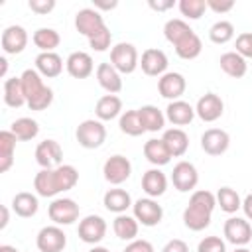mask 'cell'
Listing matches in <instances>:
<instances>
[{
  "instance_id": "obj_1",
  "label": "cell",
  "mask_w": 252,
  "mask_h": 252,
  "mask_svg": "<svg viewBox=\"0 0 252 252\" xmlns=\"http://www.w3.org/2000/svg\"><path fill=\"white\" fill-rule=\"evenodd\" d=\"M22 89L30 110H45L53 102V91L43 83V77L35 69H26L22 75Z\"/></svg>"
},
{
  "instance_id": "obj_2",
  "label": "cell",
  "mask_w": 252,
  "mask_h": 252,
  "mask_svg": "<svg viewBox=\"0 0 252 252\" xmlns=\"http://www.w3.org/2000/svg\"><path fill=\"white\" fill-rule=\"evenodd\" d=\"M75 138L79 142V146L87 148V150H94V148H100L106 140V128L100 120H94V118H89V120H83L77 130H75Z\"/></svg>"
},
{
  "instance_id": "obj_3",
  "label": "cell",
  "mask_w": 252,
  "mask_h": 252,
  "mask_svg": "<svg viewBox=\"0 0 252 252\" xmlns=\"http://www.w3.org/2000/svg\"><path fill=\"white\" fill-rule=\"evenodd\" d=\"M110 65L120 73V75H130L136 71V67L140 65L138 59V49L132 43L120 41L110 49Z\"/></svg>"
},
{
  "instance_id": "obj_4",
  "label": "cell",
  "mask_w": 252,
  "mask_h": 252,
  "mask_svg": "<svg viewBox=\"0 0 252 252\" xmlns=\"http://www.w3.org/2000/svg\"><path fill=\"white\" fill-rule=\"evenodd\" d=\"M47 215L53 220V224H57V226L65 224L67 226V224H73L79 219V205L69 197H59V199L51 201V205L47 209Z\"/></svg>"
},
{
  "instance_id": "obj_5",
  "label": "cell",
  "mask_w": 252,
  "mask_h": 252,
  "mask_svg": "<svg viewBox=\"0 0 252 252\" xmlns=\"http://www.w3.org/2000/svg\"><path fill=\"white\" fill-rule=\"evenodd\" d=\"M132 211H134V217L140 224L144 226H156L161 222L163 219V209L161 205L152 199V197H144V199H138L134 205H132Z\"/></svg>"
},
{
  "instance_id": "obj_6",
  "label": "cell",
  "mask_w": 252,
  "mask_h": 252,
  "mask_svg": "<svg viewBox=\"0 0 252 252\" xmlns=\"http://www.w3.org/2000/svg\"><path fill=\"white\" fill-rule=\"evenodd\" d=\"M35 244H37L39 252H63V248L67 246V234L57 224L43 226L37 232Z\"/></svg>"
},
{
  "instance_id": "obj_7",
  "label": "cell",
  "mask_w": 252,
  "mask_h": 252,
  "mask_svg": "<svg viewBox=\"0 0 252 252\" xmlns=\"http://www.w3.org/2000/svg\"><path fill=\"white\" fill-rule=\"evenodd\" d=\"M102 173H104V179L110 183V185H122L130 173H132V163L128 158L116 154V156H110L104 165H102Z\"/></svg>"
},
{
  "instance_id": "obj_8",
  "label": "cell",
  "mask_w": 252,
  "mask_h": 252,
  "mask_svg": "<svg viewBox=\"0 0 252 252\" xmlns=\"http://www.w3.org/2000/svg\"><path fill=\"white\" fill-rule=\"evenodd\" d=\"M171 183L181 193L193 191L197 187V183H199L197 167L191 161H177L173 165V171H171Z\"/></svg>"
},
{
  "instance_id": "obj_9",
  "label": "cell",
  "mask_w": 252,
  "mask_h": 252,
  "mask_svg": "<svg viewBox=\"0 0 252 252\" xmlns=\"http://www.w3.org/2000/svg\"><path fill=\"white\" fill-rule=\"evenodd\" d=\"M77 232H79V238L83 242L96 246L104 238V234H106V220L102 217H98V215H87L79 222Z\"/></svg>"
},
{
  "instance_id": "obj_10",
  "label": "cell",
  "mask_w": 252,
  "mask_h": 252,
  "mask_svg": "<svg viewBox=\"0 0 252 252\" xmlns=\"http://www.w3.org/2000/svg\"><path fill=\"white\" fill-rule=\"evenodd\" d=\"M75 28L85 37H93L102 28H106V24H104V18H102V14L98 10H94V8H83L75 16Z\"/></svg>"
},
{
  "instance_id": "obj_11",
  "label": "cell",
  "mask_w": 252,
  "mask_h": 252,
  "mask_svg": "<svg viewBox=\"0 0 252 252\" xmlns=\"http://www.w3.org/2000/svg\"><path fill=\"white\" fill-rule=\"evenodd\" d=\"M222 232H224V238L234 246H246L252 240V226L246 219H240V217L226 219Z\"/></svg>"
},
{
  "instance_id": "obj_12",
  "label": "cell",
  "mask_w": 252,
  "mask_h": 252,
  "mask_svg": "<svg viewBox=\"0 0 252 252\" xmlns=\"http://www.w3.org/2000/svg\"><path fill=\"white\" fill-rule=\"evenodd\" d=\"M222 112H224V102L215 93H205L195 104V114L203 122H215L222 116Z\"/></svg>"
},
{
  "instance_id": "obj_13",
  "label": "cell",
  "mask_w": 252,
  "mask_h": 252,
  "mask_svg": "<svg viewBox=\"0 0 252 252\" xmlns=\"http://www.w3.org/2000/svg\"><path fill=\"white\" fill-rule=\"evenodd\" d=\"M230 146V136L222 128H209L201 136V148L209 156H222Z\"/></svg>"
},
{
  "instance_id": "obj_14",
  "label": "cell",
  "mask_w": 252,
  "mask_h": 252,
  "mask_svg": "<svg viewBox=\"0 0 252 252\" xmlns=\"http://www.w3.org/2000/svg\"><path fill=\"white\" fill-rule=\"evenodd\" d=\"M63 159V150L59 146V142L55 140H43L37 144L35 148V161L41 165V169H55Z\"/></svg>"
},
{
  "instance_id": "obj_15",
  "label": "cell",
  "mask_w": 252,
  "mask_h": 252,
  "mask_svg": "<svg viewBox=\"0 0 252 252\" xmlns=\"http://www.w3.org/2000/svg\"><path fill=\"white\" fill-rule=\"evenodd\" d=\"M167 55L158 49V47H148L144 53H142V59H140V67L146 75L150 77H161L167 73Z\"/></svg>"
},
{
  "instance_id": "obj_16",
  "label": "cell",
  "mask_w": 252,
  "mask_h": 252,
  "mask_svg": "<svg viewBox=\"0 0 252 252\" xmlns=\"http://www.w3.org/2000/svg\"><path fill=\"white\" fill-rule=\"evenodd\" d=\"M185 89H187L185 77L181 73H175V71H167L158 81V91L167 100H179L181 94L185 93Z\"/></svg>"
},
{
  "instance_id": "obj_17",
  "label": "cell",
  "mask_w": 252,
  "mask_h": 252,
  "mask_svg": "<svg viewBox=\"0 0 252 252\" xmlns=\"http://www.w3.org/2000/svg\"><path fill=\"white\" fill-rule=\"evenodd\" d=\"M2 49L4 53L8 55H18L26 49L28 45V32L22 28V26H8L4 32H2Z\"/></svg>"
},
{
  "instance_id": "obj_18",
  "label": "cell",
  "mask_w": 252,
  "mask_h": 252,
  "mask_svg": "<svg viewBox=\"0 0 252 252\" xmlns=\"http://www.w3.org/2000/svg\"><path fill=\"white\" fill-rule=\"evenodd\" d=\"M65 69L73 79H87L94 71V63L87 51H73L65 61Z\"/></svg>"
},
{
  "instance_id": "obj_19",
  "label": "cell",
  "mask_w": 252,
  "mask_h": 252,
  "mask_svg": "<svg viewBox=\"0 0 252 252\" xmlns=\"http://www.w3.org/2000/svg\"><path fill=\"white\" fill-rule=\"evenodd\" d=\"M142 189L152 199L161 197L165 193V189H167V177H165V173L161 169H158V167L148 169L142 175Z\"/></svg>"
},
{
  "instance_id": "obj_20",
  "label": "cell",
  "mask_w": 252,
  "mask_h": 252,
  "mask_svg": "<svg viewBox=\"0 0 252 252\" xmlns=\"http://www.w3.org/2000/svg\"><path fill=\"white\" fill-rule=\"evenodd\" d=\"M96 81H98V85L108 94H116V93L122 91V75L110 63H98V67H96Z\"/></svg>"
},
{
  "instance_id": "obj_21",
  "label": "cell",
  "mask_w": 252,
  "mask_h": 252,
  "mask_svg": "<svg viewBox=\"0 0 252 252\" xmlns=\"http://www.w3.org/2000/svg\"><path fill=\"white\" fill-rule=\"evenodd\" d=\"M165 118L173 126H187L195 118V108L185 100H171L165 108Z\"/></svg>"
},
{
  "instance_id": "obj_22",
  "label": "cell",
  "mask_w": 252,
  "mask_h": 252,
  "mask_svg": "<svg viewBox=\"0 0 252 252\" xmlns=\"http://www.w3.org/2000/svg\"><path fill=\"white\" fill-rule=\"evenodd\" d=\"M35 71H37L41 77H47V79L59 77L61 71H63V59H61L55 51L39 53V55L35 57Z\"/></svg>"
},
{
  "instance_id": "obj_23",
  "label": "cell",
  "mask_w": 252,
  "mask_h": 252,
  "mask_svg": "<svg viewBox=\"0 0 252 252\" xmlns=\"http://www.w3.org/2000/svg\"><path fill=\"white\" fill-rule=\"evenodd\" d=\"M102 203L106 207V211L110 213H116V215H122L126 213L130 207H132V197L126 189H120V187H114V189H108L102 197Z\"/></svg>"
},
{
  "instance_id": "obj_24",
  "label": "cell",
  "mask_w": 252,
  "mask_h": 252,
  "mask_svg": "<svg viewBox=\"0 0 252 252\" xmlns=\"http://www.w3.org/2000/svg\"><path fill=\"white\" fill-rule=\"evenodd\" d=\"M144 156L156 167H161V165L169 163V159H171V154H169V150H167V146H165V142L161 138L148 140L144 144Z\"/></svg>"
},
{
  "instance_id": "obj_25",
  "label": "cell",
  "mask_w": 252,
  "mask_h": 252,
  "mask_svg": "<svg viewBox=\"0 0 252 252\" xmlns=\"http://www.w3.org/2000/svg\"><path fill=\"white\" fill-rule=\"evenodd\" d=\"M120 112H122V100H120V96H116V94H104V96H100L96 100V106H94L96 120H100V122L114 120Z\"/></svg>"
},
{
  "instance_id": "obj_26",
  "label": "cell",
  "mask_w": 252,
  "mask_h": 252,
  "mask_svg": "<svg viewBox=\"0 0 252 252\" xmlns=\"http://www.w3.org/2000/svg\"><path fill=\"white\" fill-rule=\"evenodd\" d=\"M161 140L165 142L171 158H181L187 152V148H189V136L181 128H169V130H165L163 136H161Z\"/></svg>"
},
{
  "instance_id": "obj_27",
  "label": "cell",
  "mask_w": 252,
  "mask_h": 252,
  "mask_svg": "<svg viewBox=\"0 0 252 252\" xmlns=\"http://www.w3.org/2000/svg\"><path fill=\"white\" fill-rule=\"evenodd\" d=\"M219 63H220V69H222L228 77H232V79H240V77H244L246 71H248L246 59H244L242 55H238L236 51H226V53H222L220 59H219Z\"/></svg>"
},
{
  "instance_id": "obj_28",
  "label": "cell",
  "mask_w": 252,
  "mask_h": 252,
  "mask_svg": "<svg viewBox=\"0 0 252 252\" xmlns=\"http://www.w3.org/2000/svg\"><path fill=\"white\" fill-rule=\"evenodd\" d=\"M16 142H18V138L12 134V130H2L0 132V171L2 173H6L14 163Z\"/></svg>"
},
{
  "instance_id": "obj_29",
  "label": "cell",
  "mask_w": 252,
  "mask_h": 252,
  "mask_svg": "<svg viewBox=\"0 0 252 252\" xmlns=\"http://www.w3.org/2000/svg\"><path fill=\"white\" fill-rule=\"evenodd\" d=\"M12 209L18 217L22 219H30L37 213L39 209V201L33 193H28V191H22V193H16L14 199H12Z\"/></svg>"
},
{
  "instance_id": "obj_30",
  "label": "cell",
  "mask_w": 252,
  "mask_h": 252,
  "mask_svg": "<svg viewBox=\"0 0 252 252\" xmlns=\"http://www.w3.org/2000/svg\"><path fill=\"white\" fill-rule=\"evenodd\" d=\"M33 189L37 191L39 197H55L59 191L57 187V179H55V171L53 169H41L35 173L33 177Z\"/></svg>"
},
{
  "instance_id": "obj_31",
  "label": "cell",
  "mask_w": 252,
  "mask_h": 252,
  "mask_svg": "<svg viewBox=\"0 0 252 252\" xmlns=\"http://www.w3.org/2000/svg\"><path fill=\"white\" fill-rule=\"evenodd\" d=\"M112 228H114V234L120 238V240H136L138 236V228H140V222L136 220V217H130L126 213L122 215H116L114 222H112Z\"/></svg>"
},
{
  "instance_id": "obj_32",
  "label": "cell",
  "mask_w": 252,
  "mask_h": 252,
  "mask_svg": "<svg viewBox=\"0 0 252 252\" xmlns=\"http://www.w3.org/2000/svg\"><path fill=\"white\" fill-rule=\"evenodd\" d=\"M138 112H140V118H142V124L146 128V132H159V130H163L167 118H165V114L158 106L144 104L142 108H138Z\"/></svg>"
},
{
  "instance_id": "obj_33",
  "label": "cell",
  "mask_w": 252,
  "mask_h": 252,
  "mask_svg": "<svg viewBox=\"0 0 252 252\" xmlns=\"http://www.w3.org/2000/svg\"><path fill=\"white\" fill-rule=\"evenodd\" d=\"M4 102L10 108H20L26 104V94L20 77H10L4 81Z\"/></svg>"
},
{
  "instance_id": "obj_34",
  "label": "cell",
  "mask_w": 252,
  "mask_h": 252,
  "mask_svg": "<svg viewBox=\"0 0 252 252\" xmlns=\"http://www.w3.org/2000/svg\"><path fill=\"white\" fill-rule=\"evenodd\" d=\"M173 47H175L177 57H181V59H185V61H191V59L199 57L201 51H203L201 37H199L195 32H191L189 35H185V37H183L179 43H175Z\"/></svg>"
},
{
  "instance_id": "obj_35",
  "label": "cell",
  "mask_w": 252,
  "mask_h": 252,
  "mask_svg": "<svg viewBox=\"0 0 252 252\" xmlns=\"http://www.w3.org/2000/svg\"><path fill=\"white\" fill-rule=\"evenodd\" d=\"M32 39H33V45L37 49H41V53L55 51V47H59V43H61V35L53 28H39V30H35Z\"/></svg>"
},
{
  "instance_id": "obj_36",
  "label": "cell",
  "mask_w": 252,
  "mask_h": 252,
  "mask_svg": "<svg viewBox=\"0 0 252 252\" xmlns=\"http://www.w3.org/2000/svg\"><path fill=\"white\" fill-rule=\"evenodd\" d=\"M211 215L213 213H207L203 209H197V207L187 205L185 211H183V222H185V226L189 230L199 232V230H205L211 224Z\"/></svg>"
},
{
  "instance_id": "obj_37",
  "label": "cell",
  "mask_w": 252,
  "mask_h": 252,
  "mask_svg": "<svg viewBox=\"0 0 252 252\" xmlns=\"http://www.w3.org/2000/svg\"><path fill=\"white\" fill-rule=\"evenodd\" d=\"M193 30H191V26L185 22V20H181V18H171V20H167L165 22V26H163V35H165V39L171 43V45H175V43H179L185 35H189Z\"/></svg>"
},
{
  "instance_id": "obj_38",
  "label": "cell",
  "mask_w": 252,
  "mask_h": 252,
  "mask_svg": "<svg viewBox=\"0 0 252 252\" xmlns=\"http://www.w3.org/2000/svg\"><path fill=\"white\" fill-rule=\"evenodd\" d=\"M118 126H120V130H122L126 136H142V134L146 132L138 108L122 112V114H120V120H118Z\"/></svg>"
},
{
  "instance_id": "obj_39",
  "label": "cell",
  "mask_w": 252,
  "mask_h": 252,
  "mask_svg": "<svg viewBox=\"0 0 252 252\" xmlns=\"http://www.w3.org/2000/svg\"><path fill=\"white\" fill-rule=\"evenodd\" d=\"M10 130H12V134H14L20 142L33 140V138L39 134V126H37V122H35L33 118H28V116H22V118L14 120L12 126H10Z\"/></svg>"
},
{
  "instance_id": "obj_40",
  "label": "cell",
  "mask_w": 252,
  "mask_h": 252,
  "mask_svg": "<svg viewBox=\"0 0 252 252\" xmlns=\"http://www.w3.org/2000/svg\"><path fill=\"white\" fill-rule=\"evenodd\" d=\"M217 205L220 207V211L232 215V213H236L242 207V201H240V195L236 193V189H232V187H220L217 191Z\"/></svg>"
},
{
  "instance_id": "obj_41",
  "label": "cell",
  "mask_w": 252,
  "mask_h": 252,
  "mask_svg": "<svg viewBox=\"0 0 252 252\" xmlns=\"http://www.w3.org/2000/svg\"><path fill=\"white\" fill-rule=\"evenodd\" d=\"M55 171V179H57V187L59 191H69L77 185L79 181V171L75 165H69V163H63L59 167L53 169Z\"/></svg>"
},
{
  "instance_id": "obj_42",
  "label": "cell",
  "mask_w": 252,
  "mask_h": 252,
  "mask_svg": "<svg viewBox=\"0 0 252 252\" xmlns=\"http://www.w3.org/2000/svg\"><path fill=\"white\" fill-rule=\"evenodd\" d=\"M234 37V26L228 22V20H219L211 26L209 30V39L217 45H222V43H228L230 39Z\"/></svg>"
},
{
  "instance_id": "obj_43",
  "label": "cell",
  "mask_w": 252,
  "mask_h": 252,
  "mask_svg": "<svg viewBox=\"0 0 252 252\" xmlns=\"http://www.w3.org/2000/svg\"><path fill=\"white\" fill-rule=\"evenodd\" d=\"M189 205H191V207H197V209H203V211H207V213H213L215 207H217V195H213V193L207 191V189L193 191V193H191V199H189Z\"/></svg>"
},
{
  "instance_id": "obj_44",
  "label": "cell",
  "mask_w": 252,
  "mask_h": 252,
  "mask_svg": "<svg viewBox=\"0 0 252 252\" xmlns=\"http://www.w3.org/2000/svg\"><path fill=\"white\" fill-rule=\"evenodd\" d=\"M207 10V0H181L179 2V12L187 20H199Z\"/></svg>"
},
{
  "instance_id": "obj_45",
  "label": "cell",
  "mask_w": 252,
  "mask_h": 252,
  "mask_svg": "<svg viewBox=\"0 0 252 252\" xmlns=\"http://www.w3.org/2000/svg\"><path fill=\"white\" fill-rule=\"evenodd\" d=\"M234 51L238 55H242L244 59H252V32H242L236 35V41H234Z\"/></svg>"
},
{
  "instance_id": "obj_46",
  "label": "cell",
  "mask_w": 252,
  "mask_h": 252,
  "mask_svg": "<svg viewBox=\"0 0 252 252\" xmlns=\"http://www.w3.org/2000/svg\"><path fill=\"white\" fill-rule=\"evenodd\" d=\"M110 41H112V33H110L108 28H102L98 33H94L93 37H89V45L94 51H106L110 47Z\"/></svg>"
},
{
  "instance_id": "obj_47",
  "label": "cell",
  "mask_w": 252,
  "mask_h": 252,
  "mask_svg": "<svg viewBox=\"0 0 252 252\" xmlns=\"http://www.w3.org/2000/svg\"><path fill=\"white\" fill-rule=\"evenodd\" d=\"M197 252H226V244L220 236H205L199 242Z\"/></svg>"
},
{
  "instance_id": "obj_48",
  "label": "cell",
  "mask_w": 252,
  "mask_h": 252,
  "mask_svg": "<svg viewBox=\"0 0 252 252\" xmlns=\"http://www.w3.org/2000/svg\"><path fill=\"white\" fill-rule=\"evenodd\" d=\"M28 6H30L32 12H35L39 16H45L55 8V0H30Z\"/></svg>"
},
{
  "instance_id": "obj_49",
  "label": "cell",
  "mask_w": 252,
  "mask_h": 252,
  "mask_svg": "<svg viewBox=\"0 0 252 252\" xmlns=\"http://www.w3.org/2000/svg\"><path fill=\"white\" fill-rule=\"evenodd\" d=\"M124 252H156V250H154V244L150 240L136 238V240H132V242L126 244Z\"/></svg>"
},
{
  "instance_id": "obj_50",
  "label": "cell",
  "mask_w": 252,
  "mask_h": 252,
  "mask_svg": "<svg viewBox=\"0 0 252 252\" xmlns=\"http://www.w3.org/2000/svg\"><path fill=\"white\" fill-rule=\"evenodd\" d=\"M207 8H211L215 14H226L234 8V0H207Z\"/></svg>"
},
{
  "instance_id": "obj_51",
  "label": "cell",
  "mask_w": 252,
  "mask_h": 252,
  "mask_svg": "<svg viewBox=\"0 0 252 252\" xmlns=\"http://www.w3.org/2000/svg\"><path fill=\"white\" fill-rule=\"evenodd\" d=\"M161 252H189V246H187L185 240L173 238V240H169V242L161 248Z\"/></svg>"
},
{
  "instance_id": "obj_52",
  "label": "cell",
  "mask_w": 252,
  "mask_h": 252,
  "mask_svg": "<svg viewBox=\"0 0 252 252\" xmlns=\"http://www.w3.org/2000/svg\"><path fill=\"white\" fill-rule=\"evenodd\" d=\"M148 6L152 8V10H156V12H165V10H169V8H173V0H150L148 2Z\"/></svg>"
},
{
  "instance_id": "obj_53",
  "label": "cell",
  "mask_w": 252,
  "mask_h": 252,
  "mask_svg": "<svg viewBox=\"0 0 252 252\" xmlns=\"http://www.w3.org/2000/svg\"><path fill=\"white\" fill-rule=\"evenodd\" d=\"M242 211H244L246 219H248V220H252V193L244 197V201H242Z\"/></svg>"
},
{
  "instance_id": "obj_54",
  "label": "cell",
  "mask_w": 252,
  "mask_h": 252,
  "mask_svg": "<svg viewBox=\"0 0 252 252\" xmlns=\"http://www.w3.org/2000/svg\"><path fill=\"white\" fill-rule=\"evenodd\" d=\"M116 6H118V2H116V0H112V2L94 0V10H112V8H116Z\"/></svg>"
},
{
  "instance_id": "obj_55",
  "label": "cell",
  "mask_w": 252,
  "mask_h": 252,
  "mask_svg": "<svg viewBox=\"0 0 252 252\" xmlns=\"http://www.w3.org/2000/svg\"><path fill=\"white\" fill-rule=\"evenodd\" d=\"M8 220H10L8 207H2V220H0V228H6V226H8Z\"/></svg>"
},
{
  "instance_id": "obj_56",
  "label": "cell",
  "mask_w": 252,
  "mask_h": 252,
  "mask_svg": "<svg viewBox=\"0 0 252 252\" xmlns=\"http://www.w3.org/2000/svg\"><path fill=\"white\" fill-rule=\"evenodd\" d=\"M0 65H2V67H0V75L4 77V75H6V71H8V61H6V57H2V59H0Z\"/></svg>"
},
{
  "instance_id": "obj_57",
  "label": "cell",
  "mask_w": 252,
  "mask_h": 252,
  "mask_svg": "<svg viewBox=\"0 0 252 252\" xmlns=\"http://www.w3.org/2000/svg\"><path fill=\"white\" fill-rule=\"evenodd\" d=\"M0 252H20V250L14 248V246H10V244H2L0 246Z\"/></svg>"
},
{
  "instance_id": "obj_58",
  "label": "cell",
  "mask_w": 252,
  "mask_h": 252,
  "mask_svg": "<svg viewBox=\"0 0 252 252\" xmlns=\"http://www.w3.org/2000/svg\"><path fill=\"white\" fill-rule=\"evenodd\" d=\"M89 252H110L108 248H104V246H93Z\"/></svg>"
},
{
  "instance_id": "obj_59",
  "label": "cell",
  "mask_w": 252,
  "mask_h": 252,
  "mask_svg": "<svg viewBox=\"0 0 252 252\" xmlns=\"http://www.w3.org/2000/svg\"><path fill=\"white\" fill-rule=\"evenodd\" d=\"M234 252H250V250H248L246 246H236V248H234Z\"/></svg>"
}]
</instances>
